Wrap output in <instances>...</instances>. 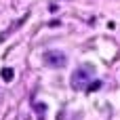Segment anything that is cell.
I'll return each instance as SVG.
<instances>
[{
	"instance_id": "cell-3",
	"label": "cell",
	"mask_w": 120,
	"mask_h": 120,
	"mask_svg": "<svg viewBox=\"0 0 120 120\" xmlns=\"http://www.w3.org/2000/svg\"><path fill=\"white\" fill-rule=\"evenodd\" d=\"M25 19H27V15H23V17H21L19 21H15V23H13V25L6 30V32H2V34H0V42H4V40H6V38H8V36H11L15 30H19V25H23V23H25Z\"/></svg>"
},
{
	"instance_id": "cell-7",
	"label": "cell",
	"mask_w": 120,
	"mask_h": 120,
	"mask_svg": "<svg viewBox=\"0 0 120 120\" xmlns=\"http://www.w3.org/2000/svg\"><path fill=\"white\" fill-rule=\"evenodd\" d=\"M59 25H61V21H57V19H55V21H51V23H49V27H59Z\"/></svg>"
},
{
	"instance_id": "cell-2",
	"label": "cell",
	"mask_w": 120,
	"mask_h": 120,
	"mask_svg": "<svg viewBox=\"0 0 120 120\" xmlns=\"http://www.w3.org/2000/svg\"><path fill=\"white\" fill-rule=\"evenodd\" d=\"M65 63H68L65 53H61V51H46L44 53V65L59 70V68H65Z\"/></svg>"
},
{
	"instance_id": "cell-6",
	"label": "cell",
	"mask_w": 120,
	"mask_h": 120,
	"mask_svg": "<svg viewBox=\"0 0 120 120\" xmlns=\"http://www.w3.org/2000/svg\"><path fill=\"white\" fill-rule=\"evenodd\" d=\"M99 86H101V82H99V80H95L93 84H89V86H86V91H89V93H93V91H97Z\"/></svg>"
},
{
	"instance_id": "cell-4",
	"label": "cell",
	"mask_w": 120,
	"mask_h": 120,
	"mask_svg": "<svg viewBox=\"0 0 120 120\" xmlns=\"http://www.w3.org/2000/svg\"><path fill=\"white\" fill-rule=\"evenodd\" d=\"M0 76H2V80H6V82H11V80L15 78V70H13V68H2V72H0Z\"/></svg>"
},
{
	"instance_id": "cell-1",
	"label": "cell",
	"mask_w": 120,
	"mask_h": 120,
	"mask_svg": "<svg viewBox=\"0 0 120 120\" xmlns=\"http://www.w3.org/2000/svg\"><path fill=\"white\" fill-rule=\"evenodd\" d=\"M93 74H95V68H93V65H80V68H76L74 74H72V80H70L72 89H74V91L86 89V86L91 84Z\"/></svg>"
},
{
	"instance_id": "cell-5",
	"label": "cell",
	"mask_w": 120,
	"mask_h": 120,
	"mask_svg": "<svg viewBox=\"0 0 120 120\" xmlns=\"http://www.w3.org/2000/svg\"><path fill=\"white\" fill-rule=\"evenodd\" d=\"M34 108H36V114L42 118V116H44V110H46V105H44V103H36Z\"/></svg>"
}]
</instances>
